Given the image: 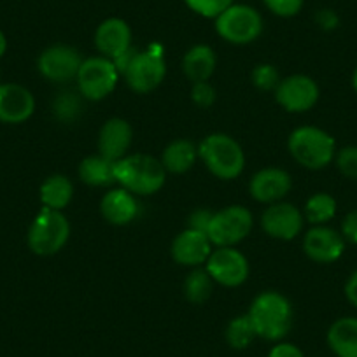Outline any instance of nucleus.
Segmentation results:
<instances>
[{
	"label": "nucleus",
	"mask_w": 357,
	"mask_h": 357,
	"mask_svg": "<svg viewBox=\"0 0 357 357\" xmlns=\"http://www.w3.org/2000/svg\"><path fill=\"white\" fill-rule=\"evenodd\" d=\"M247 315L256 329V335L268 342L282 340L293 326L291 301L277 291H266L256 296Z\"/></svg>",
	"instance_id": "f257e3e1"
},
{
	"label": "nucleus",
	"mask_w": 357,
	"mask_h": 357,
	"mask_svg": "<svg viewBox=\"0 0 357 357\" xmlns=\"http://www.w3.org/2000/svg\"><path fill=\"white\" fill-rule=\"evenodd\" d=\"M167 170L163 163L147 154H126L116 161V183L139 197L154 195L165 186Z\"/></svg>",
	"instance_id": "f03ea898"
},
{
	"label": "nucleus",
	"mask_w": 357,
	"mask_h": 357,
	"mask_svg": "<svg viewBox=\"0 0 357 357\" xmlns=\"http://www.w3.org/2000/svg\"><path fill=\"white\" fill-rule=\"evenodd\" d=\"M198 156L212 175L222 181L236 178L245 167L242 146L226 133H212L198 146Z\"/></svg>",
	"instance_id": "7ed1b4c3"
},
{
	"label": "nucleus",
	"mask_w": 357,
	"mask_h": 357,
	"mask_svg": "<svg viewBox=\"0 0 357 357\" xmlns=\"http://www.w3.org/2000/svg\"><path fill=\"white\" fill-rule=\"evenodd\" d=\"M289 153L301 167L322 170L336 156V142L326 130L317 126H300L287 140Z\"/></svg>",
	"instance_id": "20e7f679"
},
{
	"label": "nucleus",
	"mask_w": 357,
	"mask_h": 357,
	"mask_svg": "<svg viewBox=\"0 0 357 357\" xmlns=\"http://www.w3.org/2000/svg\"><path fill=\"white\" fill-rule=\"evenodd\" d=\"M68 236H70V225L63 212L43 208L30 226L26 242L30 250L37 256H53L63 249L65 243L68 242Z\"/></svg>",
	"instance_id": "39448f33"
},
{
	"label": "nucleus",
	"mask_w": 357,
	"mask_h": 357,
	"mask_svg": "<svg viewBox=\"0 0 357 357\" xmlns=\"http://www.w3.org/2000/svg\"><path fill=\"white\" fill-rule=\"evenodd\" d=\"M215 32L226 43L243 46L263 33V18L254 8L233 2L215 18Z\"/></svg>",
	"instance_id": "423d86ee"
},
{
	"label": "nucleus",
	"mask_w": 357,
	"mask_h": 357,
	"mask_svg": "<svg viewBox=\"0 0 357 357\" xmlns=\"http://www.w3.org/2000/svg\"><path fill=\"white\" fill-rule=\"evenodd\" d=\"M119 70L114 61L105 56H93L82 60L75 81L79 93L84 100H104L116 89L119 79Z\"/></svg>",
	"instance_id": "0eeeda50"
},
{
	"label": "nucleus",
	"mask_w": 357,
	"mask_h": 357,
	"mask_svg": "<svg viewBox=\"0 0 357 357\" xmlns=\"http://www.w3.org/2000/svg\"><path fill=\"white\" fill-rule=\"evenodd\" d=\"M252 214L242 205H229L212 214L207 236L215 247H235L249 236L252 229Z\"/></svg>",
	"instance_id": "6e6552de"
},
{
	"label": "nucleus",
	"mask_w": 357,
	"mask_h": 357,
	"mask_svg": "<svg viewBox=\"0 0 357 357\" xmlns=\"http://www.w3.org/2000/svg\"><path fill=\"white\" fill-rule=\"evenodd\" d=\"M125 81L135 93H149L163 82L167 75V63L161 51H137L133 60L123 72Z\"/></svg>",
	"instance_id": "1a4fd4ad"
},
{
	"label": "nucleus",
	"mask_w": 357,
	"mask_h": 357,
	"mask_svg": "<svg viewBox=\"0 0 357 357\" xmlns=\"http://www.w3.org/2000/svg\"><path fill=\"white\" fill-rule=\"evenodd\" d=\"M212 280L225 287H238L249 279V261L235 247H218L207 259Z\"/></svg>",
	"instance_id": "9d476101"
},
{
	"label": "nucleus",
	"mask_w": 357,
	"mask_h": 357,
	"mask_svg": "<svg viewBox=\"0 0 357 357\" xmlns=\"http://www.w3.org/2000/svg\"><path fill=\"white\" fill-rule=\"evenodd\" d=\"M321 91L317 82L303 74H294L282 79L275 88V100L280 107L293 114H301L319 102Z\"/></svg>",
	"instance_id": "9b49d317"
},
{
	"label": "nucleus",
	"mask_w": 357,
	"mask_h": 357,
	"mask_svg": "<svg viewBox=\"0 0 357 357\" xmlns=\"http://www.w3.org/2000/svg\"><path fill=\"white\" fill-rule=\"evenodd\" d=\"M81 63L82 56L75 47L54 44L40 53L39 60H37V68L47 81L67 82L70 79H75Z\"/></svg>",
	"instance_id": "f8f14e48"
},
{
	"label": "nucleus",
	"mask_w": 357,
	"mask_h": 357,
	"mask_svg": "<svg viewBox=\"0 0 357 357\" xmlns=\"http://www.w3.org/2000/svg\"><path fill=\"white\" fill-rule=\"evenodd\" d=\"M305 215L296 205L277 202L261 215V228L268 236L277 240H293L301 233Z\"/></svg>",
	"instance_id": "ddd939ff"
},
{
	"label": "nucleus",
	"mask_w": 357,
	"mask_h": 357,
	"mask_svg": "<svg viewBox=\"0 0 357 357\" xmlns=\"http://www.w3.org/2000/svg\"><path fill=\"white\" fill-rule=\"evenodd\" d=\"M303 250L308 259L321 264L338 261L345 252V240L342 233L329 226H314L303 238Z\"/></svg>",
	"instance_id": "4468645a"
},
{
	"label": "nucleus",
	"mask_w": 357,
	"mask_h": 357,
	"mask_svg": "<svg viewBox=\"0 0 357 357\" xmlns=\"http://www.w3.org/2000/svg\"><path fill=\"white\" fill-rule=\"evenodd\" d=\"M36 111V98L30 89L16 82L0 84V123L20 125L32 118Z\"/></svg>",
	"instance_id": "2eb2a0df"
},
{
	"label": "nucleus",
	"mask_w": 357,
	"mask_h": 357,
	"mask_svg": "<svg viewBox=\"0 0 357 357\" xmlns=\"http://www.w3.org/2000/svg\"><path fill=\"white\" fill-rule=\"evenodd\" d=\"M293 188V178L282 168H263L252 175L249 193L259 204H277Z\"/></svg>",
	"instance_id": "dca6fc26"
},
{
	"label": "nucleus",
	"mask_w": 357,
	"mask_h": 357,
	"mask_svg": "<svg viewBox=\"0 0 357 357\" xmlns=\"http://www.w3.org/2000/svg\"><path fill=\"white\" fill-rule=\"evenodd\" d=\"M212 254V242L207 233L197 229H184L172 243V257L183 266H200L207 263Z\"/></svg>",
	"instance_id": "f3484780"
},
{
	"label": "nucleus",
	"mask_w": 357,
	"mask_h": 357,
	"mask_svg": "<svg viewBox=\"0 0 357 357\" xmlns=\"http://www.w3.org/2000/svg\"><path fill=\"white\" fill-rule=\"evenodd\" d=\"M95 46L102 56L116 60L132 47V30L121 18H107L95 32Z\"/></svg>",
	"instance_id": "a211bd4d"
},
{
	"label": "nucleus",
	"mask_w": 357,
	"mask_h": 357,
	"mask_svg": "<svg viewBox=\"0 0 357 357\" xmlns=\"http://www.w3.org/2000/svg\"><path fill=\"white\" fill-rule=\"evenodd\" d=\"M133 140V130L128 121L112 118L104 123L98 133V154L111 161H119L126 156Z\"/></svg>",
	"instance_id": "6ab92c4d"
},
{
	"label": "nucleus",
	"mask_w": 357,
	"mask_h": 357,
	"mask_svg": "<svg viewBox=\"0 0 357 357\" xmlns=\"http://www.w3.org/2000/svg\"><path fill=\"white\" fill-rule=\"evenodd\" d=\"M100 212L107 222L114 226L130 225L139 215V202L135 195L126 191L125 188L112 190L102 198Z\"/></svg>",
	"instance_id": "aec40b11"
},
{
	"label": "nucleus",
	"mask_w": 357,
	"mask_h": 357,
	"mask_svg": "<svg viewBox=\"0 0 357 357\" xmlns=\"http://www.w3.org/2000/svg\"><path fill=\"white\" fill-rule=\"evenodd\" d=\"M326 340L336 357H357V317L336 319Z\"/></svg>",
	"instance_id": "412c9836"
},
{
	"label": "nucleus",
	"mask_w": 357,
	"mask_h": 357,
	"mask_svg": "<svg viewBox=\"0 0 357 357\" xmlns=\"http://www.w3.org/2000/svg\"><path fill=\"white\" fill-rule=\"evenodd\" d=\"M218 58H215L214 50L207 44H197L183 58V70L191 82L208 81L214 74Z\"/></svg>",
	"instance_id": "4be33fe9"
},
{
	"label": "nucleus",
	"mask_w": 357,
	"mask_h": 357,
	"mask_svg": "<svg viewBox=\"0 0 357 357\" xmlns=\"http://www.w3.org/2000/svg\"><path fill=\"white\" fill-rule=\"evenodd\" d=\"M79 177L88 186H111L116 183V161L107 160L102 154L84 158L79 165Z\"/></svg>",
	"instance_id": "5701e85b"
},
{
	"label": "nucleus",
	"mask_w": 357,
	"mask_h": 357,
	"mask_svg": "<svg viewBox=\"0 0 357 357\" xmlns=\"http://www.w3.org/2000/svg\"><path fill=\"white\" fill-rule=\"evenodd\" d=\"M198 156V147L191 140L178 139L168 144L161 156L165 170L172 174H184L195 165Z\"/></svg>",
	"instance_id": "b1692460"
},
{
	"label": "nucleus",
	"mask_w": 357,
	"mask_h": 357,
	"mask_svg": "<svg viewBox=\"0 0 357 357\" xmlns=\"http://www.w3.org/2000/svg\"><path fill=\"white\" fill-rule=\"evenodd\" d=\"M39 197L44 208L63 211L74 197V186L65 175H51L40 186Z\"/></svg>",
	"instance_id": "393cba45"
},
{
	"label": "nucleus",
	"mask_w": 357,
	"mask_h": 357,
	"mask_svg": "<svg viewBox=\"0 0 357 357\" xmlns=\"http://www.w3.org/2000/svg\"><path fill=\"white\" fill-rule=\"evenodd\" d=\"M305 219L315 226H322L336 215V200L329 193H315L305 204Z\"/></svg>",
	"instance_id": "a878e982"
},
{
	"label": "nucleus",
	"mask_w": 357,
	"mask_h": 357,
	"mask_svg": "<svg viewBox=\"0 0 357 357\" xmlns=\"http://www.w3.org/2000/svg\"><path fill=\"white\" fill-rule=\"evenodd\" d=\"M212 289H214V280L208 275L207 270H200V268L193 270L184 282V294H186L188 301L195 305L207 301L211 298Z\"/></svg>",
	"instance_id": "bb28decb"
},
{
	"label": "nucleus",
	"mask_w": 357,
	"mask_h": 357,
	"mask_svg": "<svg viewBox=\"0 0 357 357\" xmlns=\"http://www.w3.org/2000/svg\"><path fill=\"white\" fill-rule=\"evenodd\" d=\"M254 338H257V335L249 315H238L226 328V342L235 350L247 349Z\"/></svg>",
	"instance_id": "cd10ccee"
},
{
	"label": "nucleus",
	"mask_w": 357,
	"mask_h": 357,
	"mask_svg": "<svg viewBox=\"0 0 357 357\" xmlns=\"http://www.w3.org/2000/svg\"><path fill=\"white\" fill-rule=\"evenodd\" d=\"M82 95L81 93H74V91H65V93H60L56 97L53 104V112L60 121L63 123H72L82 114Z\"/></svg>",
	"instance_id": "c85d7f7f"
},
{
	"label": "nucleus",
	"mask_w": 357,
	"mask_h": 357,
	"mask_svg": "<svg viewBox=\"0 0 357 357\" xmlns=\"http://www.w3.org/2000/svg\"><path fill=\"white\" fill-rule=\"evenodd\" d=\"M188 8L204 18L215 20L225 9L233 4V0H184Z\"/></svg>",
	"instance_id": "c756f323"
},
{
	"label": "nucleus",
	"mask_w": 357,
	"mask_h": 357,
	"mask_svg": "<svg viewBox=\"0 0 357 357\" xmlns=\"http://www.w3.org/2000/svg\"><path fill=\"white\" fill-rule=\"evenodd\" d=\"M252 82L257 89H263V91L275 89L280 82L279 72L273 65L261 63L252 70Z\"/></svg>",
	"instance_id": "7c9ffc66"
},
{
	"label": "nucleus",
	"mask_w": 357,
	"mask_h": 357,
	"mask_svg": "<svg viewBox=\"0 0 357 357\" xmlns=\"http://www.w3.org/2000/svg\"><path fill=\"white\" fill-rule=\"evenodd\" d=\"M335 161L340 174L345 175L347 178L357 181V146H347L340 149L336 153Z\"/></svg>",
	"instance_id": "2f4dec72"
},
{
	"label": "nucleus",
	"mask_w": 357,
	"mask_h": 357,
	"mask_svg": "<svg viewBox=\"0 0 357 357\" xmlns=\"http://www.w3.org/2000/svg\"><path fill=\"white\" fill-rule=\"evenodd\" d=\"M263 2L273 15L280 18H293L305 4V0H263Z\"/></svg>",
	"instance_id": "473e14b6"
},
{
	"label": "nucleus",
	"mask_w": 357,
	"mask_h": 357,
	"mask_svg": "<svg viewBox=\"0 0 357 357\" xmlns=\"http://www.w3.org/2000/svg\"><path fill=\"white\" fill-rule=\"evenodd\" d=\"M191 100L202 109H207L211 107V105H214L215 102L214 86H212L208 81L193 82V86H191Z\"/></svg>",
	"instance_id": "72a5a7b5"
},
{
	"label": "nucleus",
	"mask_w": 357,
	"mask_h": 357,
	"mask_svg": "<svg viewBox=\"0 0 357 357\" xmlns=\"http://www.w3.org/2000/svg\"><path fill=\"white\" fill-rule=\"evenodd\" d=\"M342 233L345 243H352V245H357V211L349 212V214L343 218L342 221Z\"/></svg>",
	"instance_id": "f704fd0d"
},
{
	"label": "nucleus",
	"mask_w": 357,
	"mask_h": 357,
	"mask_svg": "<svg viewBox=\"0 0 357 357\" xmlns=\"http://www.w3.org/2000/svg\"><path fill=\"white\" fill-rule=\"evenodd\" d=\"M212 214H214V212L204 211V208H200V211H195L193 214L190 215V221H188V228L197 229V231L207 233L208 222H211Z\"/></svg>",
	"instance_id": "c9c22d12"
},
{
	"label": "nucleus",
	"mask_w": 357,
	"mask_h": 357,
	"mask_svg": "<svg viewBox=\"0 0 357 357\" xmlns=\"http://www.w3.org/2000/svg\"><path fill=\"white\" fill-rule=\"evenodd\" d=\"M268 357H305V354L301 352L300 347L284 342V343H277V345L270 350Z\"/></svg>",
	"instance_id": "e433bc0d"
},
{
	"label": "nucleus",
	"mask_w": 357,
	"mask_h": 357,
	"mask_svg": "<svg viewBox=\"0 0 357 357\" xmlns=\"http://www.w3.org/2000/svg\"><path fill=\"white\" fill-rule=\"evenodd\" d=\"M317 23L324 30H335L338 26V16L331 9H322L317 15Z\"/></svg>",
	"instance_id": "4c0bfd02"
},
{
	"label": "nucleus",
	"mask_w": 357,
	"mask_h": 357,
	"mask_svg": "<svg viewBox=\"0 0 357 357\" xmlns=\"http://www.w3.org/2000/svg\"><path fill=\"white\" fill-rule=\"evenodd\" d=\"M345 296L350 305L357 308V270L350 273V277L345 282Z\"/></svg>",
	"instance_id": "58836bf2"
},
{
	"label": "nucleus",
	"mask_w": 357,
	"mask_h": 357,
	"mask_svg": "<svg viewBox=\"0 0 357 357\" xmlns=\"http://www.w3.org/2000/svg\"><path fill=\"white\" fill-rule=\"evenodd\" d=\"M6 50H8V39H6L4 32H2V30H0V58L4 56Z\"/></svg>",
	"instance_id": "ea45409f"
},
{
	"label": "nucleus",
	"mask_w": 357,
	"mask_h": 357,
	"mask_svg": "<svg viewBox=\"0 0 357 357\" xmlns=\"http://www.w3.org/2000/svg\"><path fill=\"white\" fill-rule=\"evenodd\" d=\"M352 88H354V91L357 93V67H356V70H354V74H352Z\"/></svg>",
	"instance_id": "a19ab883"
}]
</instances>
